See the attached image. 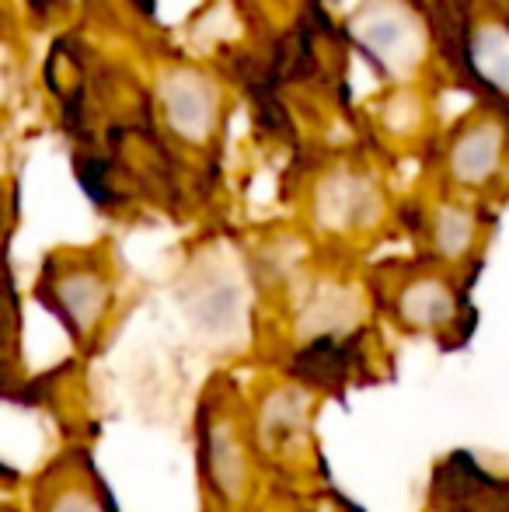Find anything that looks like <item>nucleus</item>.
Segmentation results:
<instances>
[{
    "label": "nucleus",
    "mask_w": 509,
    "mask_h": 512,
    "mask_svg": "<svg viewBox=\"0 0 509 512\" xmlns=\"http://www.w3.org/2000/svg\"><path fill=\"white\" fill-rule=\"evenodd\" d=\"M426 14L450 74L509 119V0H426Z\"/></svg>",
    "instance_id": "1"
},
{
    "label": "nucleus",
    "mask_w": 509,
    "mask_h": 512,
    "mask_svg": "<svg viewBox=\"0 0 509 512\" xmlns=\"http://www.w3.org/2000/svg\"><path fill=\"white\" fill-rule=\"evenodd\" d=\"M353 46L391 88L426 84L436 39L419 0H363L346 21Z\"/></svg>",
    "instance_id": "2"
},
{
    "label": "nucleus",
    "mask_w": 509,
    "mask_h": 512,
    "mask_svg": "<svg viewBox=\"0 0 509 512\" xmlns=\"http://www.w3.org/2000/svg\"><path fill=\"white\" fill-rule=\"evenodd\" d=\"M39 304L77 345H91L116 310V262L105 248H63L42 262Z\"/></svg>",
    "instance_id": "3"
},
{
    "label": "nucleus",
    "mask_w": 509,
    "mask_h": 512,
    "mask_svg": "<svg viewBox=\"0 0 509 512\" xmlns=\"http://www.w3.org/2000/svg\"><path fill=\"white\" fill-rule=\"evenodd\" d=\"M436 189L468 199H489L509 182V119L475 105L436 140Z\"/></svg>",
    "instance_id": "4"
},
{
    "label": "nucleus",
    "mask_w": 509,
    "mask_h": 512,
    "mask_svg": "<svg viewBox=\"0 0 509 512\" xmlns=\"http://www.w3.org/2000/svg\"><path fill=\"white\" fill-rule=\"evenodd\" d=\"M391 213L384 178L370 164L335 161L307 189V220L332 241H367Z\"/></svg>",
    "instance_id": "5"
},
{
    "label": "nucleus",
    "mask_w": 509,
    "mask_h": 512,
    "mask_svg": "<svg viewBox=\"0 0 509 512\" xmlns=\"http://www.w3.org/2000/svg\"><path fill=\"white\" fill-rule=\"evenodd\" d=\"M384 297L394 321L415 335H450L471 314L457 272L426 262V258L419 265L387 269Z\"/></svg>",
    "instance_id": "6"
},
{
    "label": "nucleus",
    "mask_w": 509,
    "mask_h": 512,
    "mask_svg": "<svg viewBox=\"0 0 509 512\" xmlns=\"http://www.w3.org/2000/svg\"><path fill=\"white\" fill-rule=\"evenodd\" d=\"M492 234V216L478 199L436 189L433 199L419 206V237L426 244V262L461 272L485 251Z\"/></svg>",
    "instance_id": "7"
},
{
    "label": "nucleus",
    "mask_w": 509,
    "mask_h": 512,
    "mask_svg": "<svg viewBox=\"0 0 509 512\" xmlns=\"http://www.w3.org/2000/svg\"><path fill=\"white\" fill-rule=\"evenodd\" d=\"M157 108H161L164 129L175 140L206 147L217 140L220 119H224V91L210 74L182 63L157 77Z\"/></svg>",
    "instance_id": "8"
},
{
    "label": "nucleus",
    "mask_w": 509,
    "mask_h": 512,
    "mask_svg": "<svg viewBox=\"0 0 509 512\" xmlns=\"http://www.w3.org/2000/svg\"><path fill=\"white\" fill-rule=\"evenodd\" d=\"M199 464H203L206 485L217 492L220 502H241L252 481V453L241 436V425L231 415L203 418L199 425Z\"/></svg>",
    "instance_id": "9"
},
{
    "label": "nucleus",
    "mask_w": 509,
    "mask_h": 512,
    "mask_svg": "<svg viewBox=\"0 0 509 512\" xmlns=\"http://www.w3.org/2000/svg\"><path fill=\"white\" fill-rule=\"evenodd\" d=\"M374 129L387 147H419L433 140V95L426 84H405L391 88L374 108Z\"/></svg>",
    "instance_id": "10"
},
{
    "label": "nucleus",
    "mask_w": 509,
    "mask_h": 512,
    "mask_svg": "<svg viewBox=\"0 0 509 512\" xmlns=\"http://www.w3.org/2000/svg\"><path fill=\"white\" fill-rule=\"evenodd\" d=\"M269 398L272 401H265V405L258 408L255 432L262 443L286 450L290 443L307 436V401H304V394L293 391V387H283V391L269 394Z\"/></svg>",
    "instance_id": "11"
},
{
    "label": "nucleus",
    "mask_w": 509,
    "mask_h": 512,
    "mask_svg": "<svg viewBox=\"0 0 509 512\" xmlns=\"http://www.w3.org/2000/svg\"><path fill=\"white\" fill-rule=\"evenodd\" d=\"M39 512H112L98 499L95 485L81 478H70V481H60L53 485L39 502Z\"/></svg>",
    "instance_id": "12"
}]
</instances>
